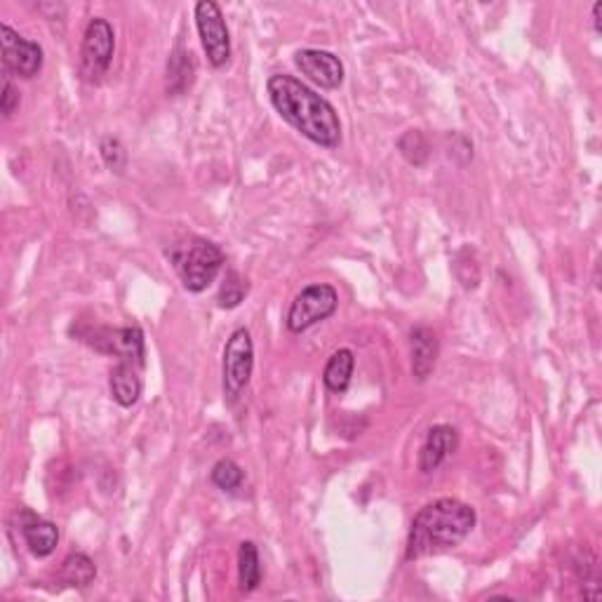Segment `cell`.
Wrapping results in <instances>:
<instances>
[{
	"instance_id": "6da1fadb",
	"label": "cell",
	"mask_w": 602,
	"mask_h": 602,
	"mask_svg": "<svg viewBox=\"0 0 602 602\" xmlns=\"http://www.w3.org/2000/svg\"><path fill=\"white\" fill-rule=\"evenodd\" d=\"M266 90H269L273 109L306 139L325 146V149H337L341 144L339 113L309 85L301 83L299 78L287 76V73H278V76L269 78Z\"/></svg>"
},
{
	"instance_id": "7a4b0ae2",
	"label": "cell",
	"mask_w": 602,
	"mask_h": 602,
	"mask_svg": "<svg viewBox=\"0 0 602 602\" xmlns=\"http://www.w3.org/2000/svg\"><path fill=\"white\" fill-rule=\"evenodd\" d=\"M476 527V511L459 499H438L414 515L407 537V560L428 558L459 546Z\"/></svg>"
},
{
	"instance_id": "3957f363",
	"label": "cell",
	"mask_w": 602,
	"mask_h": 602,
	"mask_svg": "<svg viewBox=\"0 0 602 602\" xmlns=\"http://www.w3.org/2000/svg\"><path fill=\"white\" fill-rule=\"evenodd\" d=\"M170 262L175 266L179 280L189 292H203L217 280L226 262L222 247L205 238H186L184 243L172 247Z\"/></svg>"
},
{
	"instance_id": "277c9868",
	"label": "cell",
	"mask_w": 602,
	"mask_h": 602,
	"mask_svg": "<svg viewBox=\"0 0 602 602\" xmlns=\"http://www.w3.org/2000/svg\"><path fill=\"white\" fill-rule=\"evenodd\" d=\"M339 306V294L332 285L318 283L304 287L297 297H294L290 311H287L285 325L287 330L294 334H301L311 330L313 325L323 323L337 311Z\"/></svg>"
},
{
	"instance_id": "5b68a950",
	"label": "cell",
	"mask_w": 602,
	"mask_h": 602,
	"mask_svg": "<svg viewBox=\"0 0 602 602\" xmlns=\"http://www.w3.org/2000/svg\"><path fill=\"white\" fill-rule=\"evenodd\" d=\"M113 52H116L113 26L102 17L90 19L83 33V45H80V73L88 83L97 85L106 76L113 62Z\"/></svg>"
},
{
	"instance_id": "8992f818",
	"label": "cell",
	"mask_w": 602,
	"mask_h": 602,
	"mask_svg": "<svg viewBox=\"0 0 602 602\" xmlns=\"http://www.w3.org/2000/svg\"><path fill=\"white\" fill-rule=\"evenodd\" d=\"M254 370V344L250 332L240 327L224 346V400L226 405H236L238 398L250 384Z\"/></svg>"
},
{
	"instance_id": "52a82bcc",
	"label": "cell",
	"mask_w": 602,
	"mask_h": 602,
	"mask_svg": "<svg viewBox=\"0 0 602 602\" xmlns=\"http://www.w3.org/2000/svg\"><path fill=\"white\" fill-rule=\"evenodd\" d=\"M193 12H196L198 36L200 43H203L207 62H210L214 69H222L231 59V36L229 26H226V19L222 15V8H219L214 0H200Z\"/></svg>"
},
{
	"instance_id": "ba28073f",
	"label": "cell",
	"mask_w": 602,
	"mask_h": 602,
	"mask_svg": "<svg viewBox=\"0 0 602 602\" xmlns=\"http://www.w3.org/2000/svg\"><path fill=\"white\" fill-rule=\"evenodd\" d=\"M90 346H95L97 351L116 356L125 363H135L144 367V332L139 327H118V330H109V327H99V330L88 334Z\"/></svg>"
},
{
	"instance_id": "9c48e42d",
	"label": "cell",
	"mask_w": 602,
	"mask_h": 602,
	"mask_svg": "<svg viewBox=\"0 0 602 602\" xmlns=\"http://www.w3.org/2000/svg\"><path fill=\"white\" fill-rule=\"evenodd\" d=\"M3 66L5 73H15L19 78H33L43 69V48L36 40H29L12 29L10 24H3Z\"/></svg>"
},
{
	"instance_id": "30bf717a",
	"label": "cell",
	"mask_w": 602,
	"mask_h": 602,
	"mask_svg": "<svg viewBox=\"0 0 602 602\" xmlns=\"http://www.w3.org/2000/svg\"><path fill=\"white\" fill-rule=\"evenodd\" d=\"M294 64L311 83H316L323 90H337L344 83V64L327 50H299L294 55Z\"/></svg>"
},
{
	"instance_id": "8fae6325",
	"label": "cell",
	"mask_w": 602,
	"mask_h": 602,
	"mask_svg": "<svg viewBox=\"0 0 602 602\" xmlns=\"http://www.w3.org/2000/svg\"><path fill=\"white\" fill-rule=\"evenodd\" d=\"M459 445V436L457 428L447 426V424H438L433 426L431 431L426 433L424 445H421L419 452V471L421 473H433L438 471L440 464L454 454Z\"/></svg>"
},
{
	"instance_id": "7c38bea8",
	"label": "cell",
	"mask_w": 602,
	"mask_h": 602,
	"mask_svg": "<svg viewBox=\"0 0 602 602\" xmlns=\"http://www.w3.org/2000/svg\"><path fill=\"white\" fill-rule=\"evenodd\" d=\"M410 351H412V374L419 381L431 377L433 367L438 360V334L431 327H414L410 332Z\"/></svg>"
},
{
	"instance_id": "4fadbf2b",
	"label": "cell",
	"mask_w": 602,
	"mask_h": 602,
	"mask_svg": "<svg viewBox=\"0 0 602 602\" xmlns=\"http://www.w3.org/2000/svg\"><path fill=\"white\" fill-rule=\"evenodd\" d=\"M22 534L26 546H29L31 553L38 555V558H48L59 544L57 525L50 523V520L38 518V515L29 511L22 513Z\"/></svg>"
},
{
	"instance_id": "5bb4252c",
	"label": "cell",
	"mask_w": 602,
	"mask_h": 602,
	"mask_svg": "<svg viewBox=\"0 0 602 602\" xmlns=\"http://www.w3.org/2000/svg\"><path fill=\"white\" fill-rule=\"evenodd\" d=\"M142 367L135 363H125L118 360L116 367L111 370V396L120 407H132L142 396V377H139Z\"/></svg>"
},
{
	"instance_id": "9a60e30c",
	"label": "cell",
	"mask_w": 602,
	"mask_h": 602,
	"mask_svg": "<svg viewBox=\"0 0 602 602\" xmlns=\"http://www.w3.org/2000/svg\"><path fill=\"white\" fill-rule=\"evenodd\" d=\"M193 78H196V64H193L191 52L184 50V45H177L167 59V92L170 95H184L191 90Z\"/></svg>"
},
{
	"instance_id": "2e32d148",
	"label": "cell",
	"mask_w": 602,
	"mask_h": 602,
	"mask_svg": "<svg viewBox=\"0 0 602 602\" xmlns=\"http://www.w3.org/2000/svg\"><path fill=\"white\" fill-rule=\"evenodd\" d=\"M353 367H356V358H353L351 349H339L332 353V358L327 360L325 372H323V381L325 386L332 393H344L349 389L351 377H353Z\"/></svg>"
},
{
	"instance_id": "e0dca14e",
	"label": "cell",
	"mask_w": 602,
	"mask_h": 602,
	"mask_svg": "<svg viewBox=\"0 0 602 602\" xmlns=\"http://www.w3.org/2000/svg\"><path fill=\"white\" fill-rule=\"evenodd\" d=\"M95 577H97V567L85 553L66 555L62 570H59V581L73 588L90 586L92 581H95Z\"/></svg>"
},
{
	"instance_id": "ac0fdd59",
	"label": "cell",
	"mask_w": 602,
	"mask_h": 602,
	"mask_svg": "<svg viewBox=\"0 0 602 602\" xmlns=\"http://www.w3.org/2000/svg\"><path fill=\"white\" fill-rule=\"evenodd\" d=\"M238 581L243 593H252L262 584V563H259V551L252 541H243L238 548Z\"/></svg>"
},
{
	"instance_id": "d6986e66",
	"label": "cell",
	"mask_w": 602,
	"mask_h": 602,
	"mask_svg": "<svg viewBox=\"0 0 602 602\" xmlns=\"http://www.w3.org/2000/svg\"><path fill=\"white\" fill-rule=\"evenodd\" d=\"M210 478H212V483L219 487V490L233 492V490H238L240 485H243L245 473H243V468H240L233 459H219L217 464L212 466Z\"/></svg>"
},
{
	"instance_id": "ffe728a7",
	"label": "cell",
	"mask_w": 602,
	"mask_h": 602,
	"mask_svg": "<svg viewBox=\"0 0 602 602\" xmlns=\"http://www.w3.org/2000/svg\"><path fill=\"white\" fill-rule=\"evenodd\" d=\"M247 297V280L238 271H226L224 283L219 287V306L222 309H236L240 301Z\"/></svg>"
},
{
	"instance_id": "44dd1931",
	"label": "cell",
	"mask_w": 602,
	"mask_h": 602,
	"mask_svg": "<svg viewBox=\"0 0 602 602\" xmlns=\"http://www.w3.org/2000/svg\"><path fill=\"white\" fill-rule=\"evenodd\" d=\"M398 149L403 156L410 160L412 165H424L426 158L431 156V146H428V139L424 137V132L419 130H410L400 137Z\"/></svg>"
},
{
	"instance_id": "7402d4cb",
	"label": "cell",
	"mask_w": 602,
	"mask_h": 602,
	"mask_svg": "<svg viewBox=\"0 0 602 602\" xmlns=\"http://www.w3.org/2000/svg\"><path fill=\"white\" fill-rule=\"evenodd\" d=\"M99 153H102L104 165L109 167L111 172H116V175H123L127 170V151L120 139L116 137H104L102 144H99Z\"/></svg>"
},
{
	"instance_id": "603a6c76",
	"label": "cell",
	"mask_w": 602,
	"mask_h": 602,
	"mask_svg": "<svg viewBox=\"0 0 602 602\" xmlns=\"http://www.w3.org/2000/svg\"><path fill=\"white\" fill-rule=\"evenodd\" d=\"M19 106V90L12 85L10 73H5L3 78V97H0V109H3V116L10 118L15 109Z\"/></svg>"
},
{
	"instance_id": "cb8c5ba5",
	"label": "cell",
	"mask_w": 602,
	"mask_h": 602,
	"mask_svg": "<svg viewBox=\"0 0 602 602\" xmlns=\"http://www.w3.org/2000/svg\"><path fill=\"white\" fill-rule=\"evenodd\" d=\"M600 12H602V3H595L593 5V26H595V31H598V33L602 29V26H600Z\"/></svg>"
}]
</instances>
